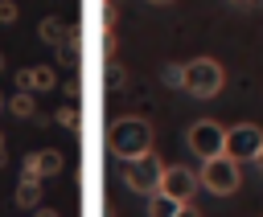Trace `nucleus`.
<instances>
[{"mask_svg":"<svg viewBox=\"0 0 263 217\" xmlns=\"http://www.w3.org/2000/svg\"><path fill=\"white\" fill-rule=\"evenodd\" d=\"M33 217H62V213H58V209H45V205H41V209H33Z\"/></svg>","mask_w":263,"mask_h":217,"instance_id":"obj_20","label":"nucleus"},{"mask_svg":"<svg viewBox=\"0 0 263 217\" xmlns=\"http://www.w3.org/2000/svg\"><path fill=\"white\" fill-rule=\"evenodd\" d=\"M197 188H201V180H197V172H193V168H185V164H164L160 192H168L173 201H181V205H185Z\"/></svg>","mask_w":263,"mask_h":217,"instance_id":"obj_7","label":"nucleus"},{"mask_svg":"<svg viewBox=\"0 0 263 217\" xmlns=\"http://www.w3.org/2000/svg\"><path fill=\"white\" fill-rule=\"evenodd\" d=\"M160 176H164V160H160L156 151L132 156V160H123V168H119L123 188H132V192H140V197H152V192L160 188Z\"/></svg>","mask_w":263,"mask_h":217,"instance_id":"obj_4","label":"nucleus"},{"mask_svg":"<svg viewBox=\"0 0 263 217\" xmlns=\"http://www.w3.org/2000/svg\"><path fill=\"white\" fill-rule=\"evenodd\" d=\"M4 106H8V98H4V94H0V111H4Z\"/></svg>","mask_w":263,"mask_h":217,"instance_id":"obj_25","label":"nucleus"},{"mask_svg":"<svg viewBox=\"0 0 263 217\" xmlns=\"http://www.w3.org/2000/svg\"><path fill=\"white\" fill-rule=\"evenodd\" d=\"M53 123H58L62 131H74V127H78V111H74V102H62V106L53 111Z\"/></svg>","mask_w":263,"mask_h":217,"instance_id":"obj_15","label":"nucleus"},{"mask_svg":"<svg viewBox=\"0 0 263 217\" xmlns=\"http://www.w3.org/2000/svg\"><path fill=\"white\" fill-rule=\"evenodd\" d=\"M103 82H107V90H123V86H127V70H123L115 57H107V66H103Z\"/></svg>","mask_w":263,"mask_h":217,"instance_id":"obj_14","label":"nucleus"},{"mask_svg":"<svg viewBox=\"0 0 263 217\" xmlns=\"http://www.w3.org/2000/svg\"><path fill=\"white\" fill-rule=\"evenodd\" d=\"M177 209H181V201H173L168 192H152L148 197V217H177Z\"/></svg>","mask_w":263,"mask_h":217,"instance_id":"obj_13","label":"nucleus"},{"mask_svg":"<svg viewBox=\"0 0 263 217\" xmlns=\"http://www.w3.org/2000/svg\"><path fill=\"white\" fill-rule=\"evenodd\" d=\"M197 180H201V188H205L210 197H230V192H238V184H242V160H234L230 151L210 156V160H201Z\"/></svg>","mask_w":263,"mask_h":217,"instance_id":"obj_3","label":"nucleus"},{"mask_svg":"<svg viewBox=\"0 0 263 217\" xmlns=\"http://www.w3.org/2000/svg\"><path fill=\"white\" fill-rule=\"evenodd\" d=\"M251 164H255V172H259V176H263V147H259V156H255V160H251Z\"/></svg>","mask_w":263,"mask_h":217,"instance_id":"obj_22","label":"nucleus"},{"mask_svg":"<svg viewBox=\"0 0 263 217\" xmlns=\"http://www.w3.org/2000/svg\"><path fill=\"white\" fill-rule=\"evenodd\" d=\"M62 168H66V156H62L58 147H37V151H29V156H25V164H21V172H25V176H41V180L58 176Z\"/></svg>","mask_w":263,"mask_h":217,"instance_id":"obj_8","label":"nucleus"},{"mask_svg":"<svg viewBox=\"0 0 263 217\" xmlns=\"http://www.w3.org/2000/svg\"><path fill=\"white\" fill-rule=\"evenodd\" d=\"M263 147V127L259 123H234L226 127V151L234 160H255Z\"/></svg>","mask_w":263,"mask_h":217,"instance_id":"obj_6","label":"nucleus"},{"mask_svg":"<svg viewBox=\"0 0 263 217\" xmlns=\"http://www.w3.org/2000/svg\"><path fill=\"white\" fill-rule=\"evenodd\" d=\"M152 123L144 119V115H123V119H115L111 127H107V147H111V156H119V160H132V156H144V151H152Z\"/></svg>","mask_w":263,"mask_h":217,"instance_id":"obj_2","label":"nucleus"},{"mask_svg":"<svg viewBox=\"0 0 263 217\" xmlns=\"http://www.w3.org/2000/svg\"><path fill=\"white\" fill-rule=\"evenodd\" d=\"M8 164V139H4V131H0V168Z\"/></svg>","mask_w":263,"mask_h":217,"instance_id":"obj_19","label":"nucleus"},{"mask_svg":"<svg viewBox=\"0 0 263 217\" xmlns=\"http://www.w3.org/2000/svg\"><path fill=\"white\" fill-rule=\"evenodd\" d=\"M164 82L177 86V90H185L189 98H218L222 86H226V70L214 57H193L185 66H168Z\"/></svg>","mask_w":263,"mask_h":217,"instance_id":"obj_1","label":"nucleus"},{"mask_svg":"<svg viewBox=\"0 0 263 217\" xmlns=\"http://www.w3.org/2000/svg\"><path fill=\"white\" fill-rule=\"evenodd\" d=\"M185 143L197 160H210V156H222L226 151V127L218 119H197L189 131H185Z\"/></svg>","mask_w":263,"mask_h":217,"instance_id":"obj_5","label":"nucleus"},{"mask_svg":"<svg viewBox=\"0 0 263 217\" xmlns=\"http://www.w3.org/2000/svg\"><path fill=\"white\" fill-rule=\"evenodd\" d=\"M66 37H70V20H62V16H53V12L37 20V41H41V45L58 49V45H62Z\"/></svg>","mask_w":263,"mask_h":217,"instance_id":"obj_11","label":"nucleus"},{"mask_svg":"<svg viewBox=\"0 0 263 217\" xmlns=\"http://www.w3.org/2000/svg\"><path fill=\"white\" fill-rule=\"evenodd\" d=\"M230 4H238V8H259L263 0H230Z\"/></svg>","mask_w":263,"mask_h":217,"instance_id":"obj_21","label":"nucleus"},{"mask_svg":"<svg viewBox=\"0 0 263 217\" xmlns=\"http://www.w3.org/2000/svg\"><path fill=\"white\" fill-rule=\"evenodd\" d=\"M144 4H156V8H164V4H173V0H144Z\"/></svg>","mask_w":263,"mask_h":217,"instance_id":"obj_23","label":"nucleus"},{"mask_svg":"<svg viewBox=\"0 0 263 217\" xmlns=\"http://www.w3.org/2000/svg\"><path fill=\"white\" fill-rule=\"evenodd\" d=\"M8 111L16 115V119H37V90H12L8 94Z\"/></svg>","mask_w":263,"mask_h":217,"instance_id":"obj_12","label":"nucleus"},{"mask_svg":"<svg viewBox=\"0 0 263 217\" xmlns=\"http://www.w3.org/2000/svg\"><path fill=\"white\" fill-rule=\"evenodd\" d=\"M4 70H8V61H4V49H0V74H4Z\"/></svg>","mask_w":263,"mask_h":217,"instance_id":"obj_24","label":"nucleus"},{"mask_svg":"<svg viewBox=\"0 0 263 217\" xmlns=\"http://www.w3.org/2000/svg\"><path fill=\"white\" fill-rule=\"evenodd\" d=\"M41 176H25L21 172V180H16V188H12V201H16V209H41Z\"/></svg>","mask_w":263,"mask_h":217,"instance_id":"obj_10","label":"nucleus"},{"mask_svg":"<svg viewBox=\"0 0 263 217\" xmlns=\"http://www.w3.org/2000/svg\"><path fill=\"white\" fill-rule=\"evenodd\" d=\"M16 16H21V4L16 0H0V25H16Z\"/></svg>","mask_w":263,"mask_h":217,"instance_id":"obj_16","label":"nucleus"},{"mask_svg":"<svg viewBox=\"0 0 263 217\" xmlns=\"http://www.w3.org/2000/svg\"><path fill=\"white\" fill-rule=\"evenodd\" d=\"M177 217H201V209H197V205H193V201H185V205H181V209H177Z\"/></svg>","mask_w":263,"mask_h":217,"instance_id":"obj_17","label":"nucleus"},{"mask_svg":"<svg viewBox=\"0 0 263 217\" xmlns=\"http://www.w3.org/2000/svg\"><path fill=\"white\" fill-rule=\"evenodd\" d=\"M16 86H21V90H37V94H41V90H58L62 82H58V70L41 61V66H25V70H16Z\"/></svg>","mask_w":263,"mask_h":217,"instance_id":"obj_9","label":"nucleus"},{"mask_svg":"<svg viewBox=\"0 0 263 217\" xmlns=\"http://www.w3.org/2000/svg\"><path fill=\"white\" fill-rule=\"evenodd\" d=\"M62 94L74 98V94H78V78H66V82H62Z\"/></svg>","mask_w":263,"mask_h":217,"instance_id":"obj_18","label":"nucleus"}]
</instances>
